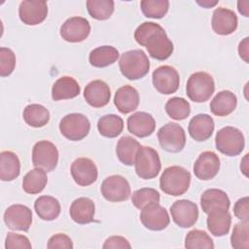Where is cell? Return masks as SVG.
<instances>
[{
  "instance_id": "1",
  "label": "cell",
  "mask_w": 249,
  "mask_h": 249,
  "mask_svg": "<svg viewBox=\"0 0 249 249\" xmlns=\"http://www.w3.org/2000/svg\"><path fill=\"white\" fill-rule=\"evenodd\" d=\"M134 39L140 46L146 47L150 56L158 60L167 59L174 50L165 30L156 22L141 23L134 31Z\"/></svg>"
},
{
  "instance_id": "2",
  "label": "cell",
  "mask_w": 249,
  "mask_h": 249,
  "mask_svg": "<svg viewBox=\"0 0 249 249\" xmlns=\"http://www.w3.org/2000/svg\"><path fill=\"white\" fill-rule=\"evenodd\" d=\"M191 184V173L184 167L172 165L166 167L160 178V188L166 195L178 196L184 195Z\"/></svg>"
},
{
  "instance_id": "3",
  "label": "cell",
  "mask_w": 249,
  "mask_h": 249,
  "mask_svg": "<svg viewBox=\"0 0 249 249\" xmlns=\"http://www.w3.org/2000/svg\"><path fill=\"white\" fill-rule=\"evenodd\" d=\"M122 74L128 80H138L146 76L150 69V61L142 50H131L124 53L119 60Z\"/></svg>"
},
{
  "instance_id": "4",
  "label": "cell",
  "mask_w": 249,
  "mask_h": 249,
  "mask_svg": "<svg viewBox=\"0 0 249 249\" xmlns=\"http://www.w3.org/2000/svg\"><path fill=\"white\" fill-rule=\"evenodd\" d=\"M215 90L213 77L207 72L199 71L192 74L187 82L186 92L188 97L194 102L207 101Z\"/></svg>"
},
{
  "instance_id": "5",
  "label": "cell",
  "mask_w": 249,
  "mask_h": 249,
  "mask_svg": "<svg viewBox=\"0 0 249 249\" xmlns=\"http://www.w3.org/2000/svg\"><path fill=\"white\" fill-rule=\"evenodd\" d=\"M216 149L229 157L239 155L245 146L243 133L236 127L225 126L218 130L215 137Z\"/></svg>"
},
{
  "instance_id": "6",
  "label": "cell",
  "mask_w": 249,
  "mask_h": 249,
  "mask_svg": "<svg viewBox=\"0 0 249 249\" xmlns=\"http://www.w3.org/2000/svg\"><path fill=\"white\" fill-rule=\"evenodd\" d=\"M135 172L141 179L149 180L157 177L161 163L158 152L152 147L140 146L135 157Z\"/></svg>"
},
{
  "instance_id": "7",
  "label": "cell",
  "mask_w": 249,
  "mask_h": 249,
  "mask_svg": "<svg viewBox=\"0 0 249 249\" xmlns=\"http://www.w3.org/2000/svg\"><path fill=\"white\" fill-rule=\"evenodd\" d=\"M90 123L89 119L80 113H71L64 116L59 123L61 134L71 141H80L89 132Z\"/></svg>"
},
{
  "instance_id": "8",
  "label": "cell",
  "mask_w": 249,
  "mask_h": 249,
  "mask_svg": "<svg viewBox=\"0 0 249 249\" xmlns=\"http://www.w3.org/2000/svg\"><path fill=\"white\" fill-rule=\"evenodd\" d=\"M158 139L160 147L169 153L181 152L186 144L184 128L176 123H167L158 131Z\"/></svg>"
},
{
  "instance_id": "9",
  "label": "cell",
  "mask_w": 249,
  "mask_h": 249,
  "mask_svg": "<svg viewBox=\"0 0 249 249\" xmlns=\"http://www.w3.org/2000/svg\"><path fill=\"white\" fill-rule=\"evenodd\" d=\"M58 162V151L55 145L48 140L37 142L32 149V163L35 167L47 172L53 171Z\"/></svg>"
},
{
  "instance_id": "10",
  "label": "cell",
  "mask_w": 249,
  "mask_h": 249,
  "mask_svg": "<svg viewBox=\"0 0 249 249\" xmlns=\"http://www.w3.org/2000/svg\"><path fill=\"white\" fill-rule=\"evenodd\" d=\"M100 191L104 198L111 202L124 201L131 194L128 181L122 175H111L105 178Z\"/></svg>"
},
{
  "instance_id": "11",
  "label": "cell",
  "mask_w": 249,
  "mask_h": 249,
  "mask_svg": "<svg viewBox=\"0 0 249 249\" xmlns=\"http://www.w3.org/2000/svg\"><path fill=\"white\" fill-rule=\"evenodd\" d=\"M152 80L155 89L162 94L174 93L180 84L179 73L170 65H161L155 69Z\"/></svg>"
},
{
  "instance_id": "12",
  "label": "cell",
  "mask_w": 249,
  "mask_h": 249,
  "mask_svg": "<svg viewBox=\"0 0 249 249\" xmlns=\"http://www.w3.org/2000/svg\"><path fill=\"white\" fill-rule=\"evenodd\" d=\"M170 213L174 223L183 229L194 226L198 218L197 205L188 199H179L173 202L170 206Z\"/></svg>"
},
{
  "instance_id": "13",
  "label": "cell",
  "mask_w": 249,
  "mask_h": 249,
  "mask_svg": "<svg viewBox=\"0 0 249 249\" xmlns=\"http://www.w3.org/2000/svg\"><path fill=\"white\" fill-rule=\"evenodd\" d=\"M140 221L148 230L162 231L169 225L170 218L166 209L155 202L141 209Z\"/></svg>"
},
{
  "instance_id": "14",
  "label": "cell",
  "mask_w": 249,
  "mask_h": 249,
  "mask_svg": "<svg viewBox=\"0 0 249 249\" xmlns=\"http://www.w3.org/2000/svg\"><path fill=\"white\" fill-rule=\"evenodd\" d=\"M90 32L89 20L82 17L67 18L60 26V36L70 43H79L88 38Z\"/></svg>"
},
{
  "instance_id": "15",
  "label": "cell",
  "mask_w": 249,
  "mask_h": 249,
  "mask_svg": "<svg viewBox=\"0 0 249 249\" xmlns=\"http://www.w3.org/2000/svg\"><path fill=\"white\" fill-rule=\"evenodd\" d=\"M3 219L9 229L27 231L32 224V211L26 205L13 204L6 209Z\"/></svg>"
},
{
  "instance_id": "16",
  "label": "cell",
  "mask_w": 249,
  "mask_h": 249,
  "mask_svg": "<svg viewBox=\"0 0 249 249\" xmlns=\"http://www.w3.org/2000/svg\"><path fill=\"white\" fill-rule=\"evenodd\" d=\"M20 20L26 25H37L48 16V5L44 0H24L18 7Z\"/></svg>"
},
{
  "instance_id": "17",
  "label": "cell",
  "mask_w": 249,
  "mask_h": 249,
  "mask_svg": "<svg viewBox=\"0 0 249 249\" xmlns=\"http://www.w3.org/2000/svg\"><path fill=\"white\" fill-rule=\"evenodd\" d=\"M220 159L212 151L202 152L194 163V173L199 179L208 181L213 179L220 170Z\"/></svg>"
},
{
  "instance_id": "18",
  "label": "cell",
  "mask_w": 249,
  "mask_h": 249,
  "mask_svg": "<svg viewBox=\"0 0 249 249\" xmlns=\"http://www.w3.org/2000/svg\"><path fill=\"white\" fill-rule=\"evenodd\" d=\"M71 175L75 183L87 187L94 183L97 179V167L95 163L88 158H79L71 164Z\"/></svg>"
},
{
  "instance_id": "19",
  "label": "cell",
  "mask_w": 249,
  "mask_h": 249,
  "mask_svg": "<svg viewBox=\"0 0 249 249\" xmlns=\"http://www.w3.org/2000/svg\"><path fill=\"white\" fill-rule=\"evenodd\" d=\"M238 19L235 13L227 8H217L213 12L211 25L213 31L218 35H230L237 28Z\"/></svg>"
},
{
  "instance_id": "20",
  "label": "cell",
  "mask_w": 249,
  "mask_h": 249,
  "mask_svg": "<svg viewBox=\"0 0 249 249\" xmlns=\"http://www.w3.org/2000/svg\"><path fill=\"white\" fill-rule=\"evenodd\" d=\"M84 97L88 104L91 107L100 108L109 103L111 98V90L105 82L101 80H94L86 86Z\"/></svg>"
},
{
  "instance_id": "21",
  "label": "cell",
  "mask_w": 249,
  "mask_h": 249,
  "mask_svg": "<svg viewBox=\"0 0 249 249\" xmlns=\"http://www.w3.org/2000/svg\"><path fill=\"white\" fill-rule=\"evenodd\" d=\"M127 129L133 135L143 138L150 136L156 128L154 117L146 112H135L127 118Z\"/></svg>"
},
{
  "instance_id": "22",
  "label": "cell",
  "mask_w": 249,
  "mask_h": 249,
  "mask_svg": "<svg viewBox=\"0 0 249 249\" xmlns=\"http://www.w3.org/2000/svg\"><path fill=\"white\" fill-rule=\"evenodd\" d=\"M207 229L214 236L226 235L231 228V215L229 209L213 208L207 213Z\"/></svg>"
},
{
  "instance_id": "23",
  "label": "cell",
  "mask_w": 249,
  "mask_h": 249,
  "mask_svg": "<svg viewBox=\"0 0 249 249\" xmlns=\"http://www.w3.org/2000/svg\"><path fill=\"white\" fill-rule=\"evenodd\" d=\"M214 121L207 114H197L189 123L188 130L191 137L196 141H205L211 137L214 131Z\"/></svg>"
},
{
  "instance_id": "24",
  "label": "cell",
  "mask_w": 249,
  "mask_h": 249,
  "mask_svg": "<svg viewBox=\"0 0 249 249\" xmlns=\"http://www.w3.org/2000/svg\"><path fill=\"white\" fill-rule=\"evenodd\" d=\"M114 104L123 114H128L135 111L139 105L138 90L129 85L121 87L115 93Z\"/></svg>"
},
{
  "instance_id": "25",
  "label": "cell",
  "mask_w": 249,
  "mask_h": 249,
  "mask_svg": "<svg viewBox=\"0 0 249 249\" xmlns=\"http://www.w3.org/2000/svg\"><path fill=\"white\" fill-rule=\"evenodd\" d=\"M95 205L93 200L89 197H79L75 199L69 209L71 219L80 225H86L94 220Z\"/></svg>"
},
{
  "instance_id": "26",
  "label": "cell",
  "mask_w": 249,
  "mask_h": 249,
  "mask_svg": "<svg viewBox=\"0 0 249 249\" xmlns=\"http://www.w3.org/2000/svg\"><path fill=\"white\" fill-rule=\"evenodd\" d=\"M81 88L78 82L70 76L58 78L52 88V98L54 101L71 99L80 94Z\"/></svg>"
},
{
  "instance_id": "27",
  "label": "cell",
  "mask_w": 249,
  "mask_h": 249,
  "mask_svg": "<svg viewBox=\"0 0 249 249\" xmlns=\"http://www.w3.org/2000/svg\"><path fill=\"white\" fill-rule=\"evenodd\" d=\"M237 105V98L231 90L219 91L210 102V111L218 117L231 114Z\"/></svg>"
},
{
  "instance_id": "28",
  "label": "cell",
  "mask_w": 249,
  "mask_h": 249,
  "mask_svg": "<svg viewBox=\"0 0 249 249\" xmlns=\"http://www.w3.org/2000/svg\"><path fill=\"white\" fill-rule=\"evenodd\" d=\"M200 205L204 213H208L213 208L229 209L231 200L228 195L219 189H208L200 196Z\"/></svg>"
},
{
  "instance_id": "29",
  "label": "cell",
  "mask_w": 249,
  "mask_h": 249,
  "mask_svg": "<svg viewBox=\"0 0 249 249\" xmlns=\"http://www.w3.org/2000/svg\"><path fill=\"white\" fill-rule=\"evenodd\" d=\"M20 173V161L12 151H3L0 154V179L13 181Z\"/></svg>"
},
{
  "instance_id": "30",
  "label": "cell",
  "mask_w": 249,
  "mask_h": 249,
  "mask_svg": "<svg viewBox=\"0 0 249 249\" xmlns=\"http://www.w3.org/2000/svg\"><path fill=\"white\" fill-rule=\"evenodd\" d=\"M36 214L44 221H53L60 214L59 201L51 196H41L34 203Z\"/></svg>"
},
{
  "instance_id": "31",
  "label": "cell",
  "mask_w": 249,
  "mask_h": 249,
  "mask_svg": "<svg viewBox=\"0 0 249 249\" xmlns=\"http://www.w3.org/2000/svg\"><path fill=\"white\" fill-rule=\"evenodd\" d=\"M139 142L131 136H123L119 139L116 147V154L120 161L125 165H132L140 148Z\"/></svg>"
},
{
  "instance_id": "32",
  "label": "cell",
  "mask_w": 249,
  "mask_h": 249,
  "mask_svg": "<svg viewBox=\"0 0 249 249\" xmlns=\"http://www.w3.org/2000/svg\"><path fill=\"white\" fill-rule=\"evenodd\" d=\"M119 51L113 46H100L93 49L89 55V63L97 68L107 67L117 61Z\"/></svg>"
},
{
  "instance_id": "33",
  "label": "cell",
  "mask_w": 249,
  "mask_h": 249,
  "mask_svg": "<svg viewBox=\"0 0 249 249\" xmlns=\"http://www.w3.org/2000/svg\"><path fill=\"white\" fill-rule=\"evenodd\" d=\"M48 183L46 171L35 167L28 171L22 179V189L25 193L36 195L41 193Z\"/></svg>"
},
{
  "instance_id": "34",
  "label": "cell",
  "mask_w": 249,
  "mask_h": 249,
  "mask_svg": "<svg viewBox=\"0 0 249 249\" xmlns=\"http://www.w3.org/2000/svg\"><path fill=\"white\" fill-rule=\"evenodd\" d=\"M22 117L28 125L33 127H42L49 123L50 112L45 106L33 103L24 108Z\"/></svg>"
},
{
  "instance_id": "35",
  "label": "cell",
  "mask_w": 249,
  "mask_h": 249,
  "mask_svg": "<svg viewBox=\"0 0 249 249\" xmlns=\"http://www.w3.org/2000/svg\"><path fill=\"white\" fill-rule=\"evenodd\" d=\"M97 129L102 136L115 138L123 132L124 121L121 117L114 114L105 115L98 120Z\"/></svg>"
},
{
  "instance_id": "36",
  "label": "cell",
  "mask_w": 249,
  "mask_h": 249,
  "mask_svg": "<svg viewBox=\"0 0 249 249\" xmlns=\"http://www.w3.org/2000/svg\"><path fill=\"white\" fill-rule=\"evenodd\" d=\"M167 115L176 121L185 120L191 113L190 103L183 97H171L164 106Z\"/></svg>"
},
{
  "instance_id": "37",
  "label": "cell",
  "mask_w": 249,
  "mask_h": 249,
  "mask_svg": "<svg viewBox=\"0 0 249 249\" xmlns=\"http://www.w3.org/2000/svg\"><path fill=\"white\" fill-rule=\"evenodd\" d=\"M87 9L89 16L97 20L108 19L114 12L112 0H88Z\"/></svg>"
},
{
  "instance_id": "38",
  "label": "cell",
  "mask_w": 249,
  "mask_h": 249,
  "mask_svg": "<svg viewBox=\"0 0 249 249\" xmlns=\"http://www.w3.org/2000/svg\"><path fill=\"white\" fill-rule=\"evenodd\" d=\"M185 247L188 249H213L214 242L206 231L192 230L185 237Z\"/></svg>"
},
{
  "instance_id": "39",
  "label": "cell",
  "mask_w": 249,
  "mask_h": 249,
  "mask_svg": "<svg viewBox=\"0 0 249 249\" xmlns=\"http://www.w3.org/2000/svg\"><path fill=\"white\" fill-rule=\"evenodd\" d=\"M140 7L146 18H161L168 12L169 2L167 0H142Z\"/></svg>"
},
{
  "instance_id": "40",
  "label": "cell",
  "mask_w": 249,
  "mask_h": 249,
  "mask_svg": "<svg viewBox=\"0 0 249 249\" xmlns=\"http://www.w3.org/2000/svg\"><path fill=\"white\" fill-rule=\"evenodd\" d=\"M231 244L234 249L249 248V222L241 221L233 227L231 235Z\"/></svg>"
},
{
  "instance_id": "41",
  "label": "cell",
  "mask_w": 249,
  "mask_h": 249,
  "mask_svg": "<svg viewBox=\"0 0 249 249\" xmlns=\"http://www.w3.org/2000/svg\"><path fill=\"white\" fill-rule=\"evenodd\" d=\"M160 194L156 189L153 188H142L136 190L131 196L132 204L138 208L143 209L145 206L151 203H159L160 202Z\"/></svg>"
},
{
  "instance_id": "42",
  "label": "cell",
  "mask_w": 249,
  "mask_h": 249,
  "mask_svg": "<svg viewBox=\"0 0 249 249\" xmlns=\"http://www.w3.org/2000/svg\"><path fill=\"white\" fill-rule=\"evenodd\" d=\"M16 67L15 53L5 47L0 48V76L7 77L11 75Z\"/></svg>"
},
{
  "instance_id": "43",
  "label": "cell",
  "mask_w": 249,
  "mask_h": 249,
  "mask_svg": "<svg viewBox=\"0 0 249 249\" xmlns=\"http://www.w3.org/2000/svg\"><path fill=\"white\" fill-rule=\"evenodd\" d=\"M5 248L6 249H15V248L30 249L32 248V245L29 239L25 235L15 233V232H8L5 239Z\"/></svg>"
},
{
  "instance_id": "44",
  "label": "cell",
  "mask_w": 249,
  "mask_h": 249,
  "mask_svg": "<svg viewBox=\"0 0 249 249\" xmlns=\"http://www.w3.org/2000/svg\"><path fill=\"white\" fill-rule=\"evenodd\" d=\"M47 247L49 249H56V248L72 249L73 242L68 235L64 233H56L50 237Z\"/></svg>"
},
{
  "instance_id": "45",
  "label": "cell",
  "mask_w": 249,
  "mask_h": 249,
  "mask_svg": "<svg viewBox=\"0 0 249 249\" xmlns=\"http://www.w3.org/2000/svg\"><path fill=\"white\" fill-rule=\"evenodd\" d=\"M233 213L235 217L241 221H246L249 219V205L248 196L239 198L233 206Z\"/></svg>"
},
{
  "instance_id": "46",
  "label": "cell",
  "mask_w": 249,
  "mask_h": 249,
  "mask_svg": "<svg viewBox=\"0 0 249 249\" xmlns=\"http://www.w3.org/2000/svg\"><path fill=\"white\" fill-rule=\"evenodd\" d=\"M104 249H111V248H121V249H129L131 248L130 243L126 238L120 235H113L107 238L102 246Z\"/></svg>"
},
{
  "instance_id": "47",
  "label": "cell",
  "mask_w": 249,
  "mask_h": 249,
  "mask_svg": "<svg viewBox=\"0 0 249 249\" xmlns=\"http://www.w3.org/2000/svg\"><path fill=\"white\" fill-rule=\"evenodd\" d=\"M248 37H245L238 45V53L239 56L246 62L248 63Z\"/></svg>"
},
{
  "instance_id": "48",
  "label": "cell",
  "mask_w": 249,
  "mask_h": 249,
  "mask_svg": "<svg viewBox=\"0 0 249 249\" xmlns=\"http://www.w3.org/2000/svg\"><path fill=\"white\" fill-rule=\"evenodd\" d=\"M249 8V2L248 1H238L237 2V9L238 12L240 14H242L244 17L248 18L249 17V13H248V9Z\"/></svg>"
},
{
  "instance_id": "49",
  "label": "cell",
  "mask_w": 249,
  "mask_h": 249,
  "mask_svg": "<svg viewBox=\"0 0 249 249\" xmlns=\"http://www.w3.org/2000/svg\"><path fill=\"white\" fill-rule=\"evenodd\" d=\"M247 159H248V154L245 155V157L243 158L241 164H240V169L241 171L244 173L245 176H247V171H248V167H247Z\"/></svg>"
},
{
  "instance_id": "50",
  "label": "cell",
  "mask_w": 249,
  "mask_h": 249,
  "mask_svg": "<svg viewBox=\"0 0 249 249\" xmlns=\"http://www.w3.org/2000/svg\"><path fill=\"white\" fill-rule=\"evenodd\" d=\"M217 3H218V1H213V2L208 1V0H204V1H202V2L197 1V4H199L200 6H202V7H204V8H211V7L215 6Z\"/></svg>"
}]
</instances>
